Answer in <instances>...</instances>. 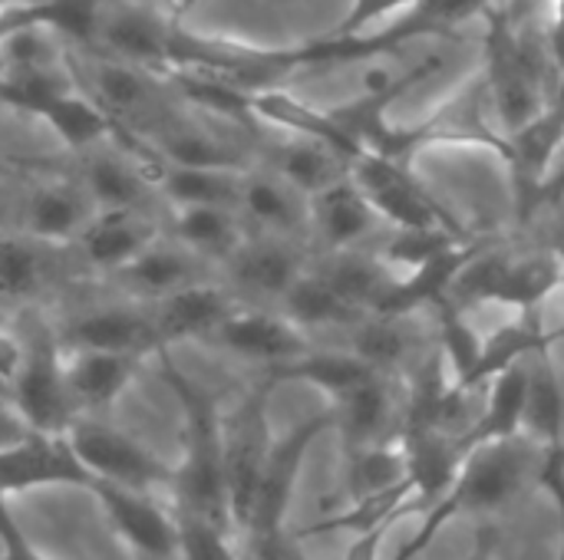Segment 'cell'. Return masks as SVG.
<instances>
[{
	"label": "cell",
	"instance_id": "obj_1",
	"mask_svg": "<svg viewBox=\"0 0 564 560\" xmlns=\"http://www.w3.org/2000/svg\"><path fill=\"white\" fill-rule=\"evenodd\" d=\"M155 360L165 386L172 389L185 416V452L182 462L175 465L172 502L175 508L235 528L228 508V485H225V416L218 413L215 396L205 393L175 366L169 350H159Z\"/></svg>",
	"mask_w": 564,
	"mask_h": 560
},
{
	"label": "cell",
	"instance_id": "obj_2",
	"mask_svg": "<svg viewBox=\"0 0 564 560\" xmlns=\"http://www.w3.org/2000/svg\"><path fill=\"white\" fill-rule=\"evenodd\" d=\"M482 53V79L489 89L492 116L502 132H516L532 122L555 92L558 69L549 53V43L522 33L512 17L496 3L486 13Z\"/></svg>",
	"mask_w": 564,
	"mask_h": 560
},
{
	"label": "cell",
	"instance_id": "obj_3",
	"mask_svg": "<svg viewBox=\"0 0 564 560\" xmlns=\"http://www.w3.org/2000/svg\"><path fill=\"white\" fill-rule=\"evenodd\" d=\"M430 145H476V149H489L492 155H499L506 162L509 139L492 116V102H489L482 73L476 79H469L456 96H449L423 122L400 129V125L380 119L364 139L367 152H377V155H387V158H397L406 165Z\"/></svg>",
	"mask_w": 564,
	"mask_h": 560
},
{
	"label": "cell",
	"instance_id": "obj_4",
	"mask_svg": "<svg viewBox=\"0 0 564 560\" xmlns=\"http://www.w3.org/2000/svg\"><path fill=\"white\" fill-rule=\"evenodd\" d=\"M564 284L562 248L516 254L509 248L482 244L456 277L449 304L473 310L479 304H502L516 314H539L542 304Z\"/></svg>",
	"mask_w": 564,
	"mask_h": 560
},
{
	"label": "cell",
	"instance_id": "obj_5",
	"mask_svg": "<svg viewBox=\"0 0 564 560\" xmlns=\"http://www.w3.org/2000/svg\"><path fill=\"white\" fill-rule=\"evenodd\" d=\"M549 449L519 432L466 449L456 485L449 495L459 502V515H492L512 505L529 485L539 482Z\"/></svg>",
	"mask_w": 564,
	"mask_h": 560
},
{
	"label": "cell",
	"instance_id": "obj_6",
	"mask_svg": "<svg viewBox=\"0 0 564 560\" xmlns=\"http://www.w3.org/2000/svg\"><path fill=\"white\" fill-rule=\"evenodd\" d=\"M496 7V0H416L400 20L380 23V30H364L354 36H337L327 33L314 46V59H324L317 66L334 69V66H347V63H360V59H373V56H387L397 53L400 46H410L413 40L423 36H440L449 33L476 17H486Z\"/></svg>",
	"mask_w": 564,
	"mask_h": 560
},
{
	"label": "cell",
	"instance_id": "obj_7",
	"mask_svg": "<svg viewBox=\"0 0 564 560\" xmlns=\"http://www.w3.org/2000/svg\"><path fill=\"white\" fill-rule=\"evenodd\" d=\"M10 406L33 432L66 436L79 416L66 386V350L53 327L36 323L23 337V360L10 380Z\"/></svg>",
	"mask_w": 564,
	"mask_h": 560
},
{
	"label": "cell",
	"instance_id": "obj_8",
	"mask_svg": "<svg viewBox=\"0 0 564 560\" xmlns=\"http://www.w3.org/2000/svg\"><path fill=\"white\" fill-rule=\"evenodd\" d=\"M66 442L86 465L93 482H112L132 492L169 495L175 482V465H165L129 432L102 422L99 416H76L66 429Z\"/></svg>",
	"mask_w": 564,
	"mask_h": 560
},
{
	"label": "cell",
	"instance_id": "obj_9",
	"mask_svg": "<svg viewBox=\"0 0 564 560\" xmlns=\"http://www.w3.org/2000/svg\"><path fill=\"white\" fill-rule=\"evenodd\" d=\"M274 383L264 376L225 419V485H228V508L235 531L245 541L258 488L264 479V465L274 446L271 426H268V396Z\"/></svg>",
	"mask_w": 564,
	"mask_h": 560
},
{
	"label": "cell",
	"instance_id": "obj_10",
	"mask_svg": "<svg viewBox=\"0 0 564 560\" xmlns=\"http://www.w3.org/2000/svg\"><path fill=\"white\" fill-rule=\"evenodd\" d=\"M350 175L367 195V201L377 208L383 224L393 228H443L453 234H469L459 215H453L416 175L406 162L360 152L350 162Z\"/></svg>",
	"mask_w": 564,
	"mask_h": 560
},
{
	"label": "cell",
	"instance_id": "obj_11",
	"mask_svg": "<svg viewBox=\"0 0 564 560\" xmlns=\"http://www.w3.org/2000/svg\"><path fill=\"white\" fill-rule=\"evenodd\" d=\"M327 429H334V413L330 409L304 419L301 426H294L284 439H278L271 446L264 479H261V488H258V502H254V512H251V521H248V531H245V551L284 538V518H288V508H291L304 459H307L311 446Z\"/></svg>",
	"mask_w": 564,
	"mask_h": 560
},
{
	"label": "cell",
	"instance_id": "obj_12",
	"mask_svg": "<svg viewBox=\"0 0 564 560\" xmlns=\"http://www.w3.org/2000/svg\"><path fill=\"white\" fill-rule=\"evenodd\" d=\"M69 66L76 83H86V92L93 99H99L122 125L139 132V122H152L159 116V109L165 106V76L129 63L122 56L102 53V50H89L86 56H73L69 53Z\"/></svg>",
	"mask_w": 564,
	"mask_h": 560
},
{
	"label": "cell",
	"instance_id": "obj_13",
	"mask_svg": "<svg viewBox=\"0 0 564 560\" xmlns=\"http://www.w3.org/2000/svg\"><path fill=\"white\" fill-rule=\"evenodd\" d=\"M112 531L122 538V545L142 560H178V515L172 498L149 492H132L112 482H93L89 488Z\"/></svg>",
	"mask_w": 564,
	"mask_h": 560
},
{
	"label": "cell",
	"instance_id": "obj_14",
	"mask_svg": "<svg viewBox=\"0 0 564 560\" xmlns=\"http://www.w3.org/2000/svg\"><path fill=\"white\" fill-rule=\"evenodd\" d=\"M307 241L274 238V234H248L245 244L221 264L225 284L245 304L278 307L288 287L307 267Z\"/></svg>",
	"mask_w": 564,
	"mask_h": 560
},
{
	"label": "cell",
	"instance_id": "obj_15",
	"mask_svg": "<svg viewBox=\"0 0 564 560\" xmlns=\"http://www.w3.org/2000/svg\"><path fill=\"white\" fill-rule=\"evenodd\" d=\"M218 350L261 363L264 370L281 366L301 353L311 350L307 330H301L294 320H288L278 307H264V304H238L228 320L212 333V340Z\"/></svg>",
	"mask_w": 564,
	"mask_h": 560
},
{
	"label": "cell",
	"instance_id": "obj_16",
	"mask_svg": "<svg viewBox=\"0 0 564 560\" xmlns=\"http://www.w3.org/2000/svg\"><path fill=\"white\" fill-rule=\"evenodd\" d=\"M63 350H109V353H139L155 356L162 350L152 307L149 304H106L89 307L56 327Z\"/></svg>",
	"mask_w": 564,
	"mask_h": 560
},
{
	"label": "cell",
	"instance_id": "obj_17",
	"mask_svg": "<svg viewBox=\"0 0 564 560\" xmlns=\"http://www.w3.org/2000/svg\"><path fill=\"white\" fill-rule=\"evenodd\" d=\"M334 429L344 439V452L393 439L403 413V376L370 373L340 396L330 399Z\"/></svg>",
	"mask_w": 564,
	"mask_h": 560
},
{
	"label": "cell",
	"instance_id": "obj_18",
	"mask_svg": "<svg viewBox=\"0 0 564 560\" xmlns=\"http://www.w3.org/2000/svg\"><path fill=\"white\" fill-rule=\"evenodd\" d=\"M53 485H76L86 492L93 488V475L76 459L66 436L30 432L26 439L0 449V498Z\"/></svg>",
	"mask_w": 564,
	"mask_h": 560
},
{
	"label": "cell",
	"instance_id": "obj_19",
	"mask_svg": "<svg viewBox=\"0 0 564 560\" xmlns=\"http://www.w3.org/2000/svg\"><path fill=\"white\" fill-rule=\"evenodd\" d=\"M238 211L254 234L311 241V198L284 182L274 168L251 165L241 175Z\"/></svg>",
	"mask_w": 564,
	"mask_h": 560
},
{
	"label": "cell",
	"instance_id": "obj_20",
	"mask_svg": "<svg viewBox=\"0 0 564 560\" xmlns=\"http://www.w3.org/2000/svg\"><path fill=\"white\" fill-rule=\"evenodd\" d=\"M208 261H202L195 251H188L172 234H159L145 251H139L126 267H119L109 281L129 294L139 304H155L188 284H198L208 277Z\"/></svg>",
	"mask_w": 564,
	"mask_h": 560
},
{
	"label": "cell",
	"instance_id": "obj_21",
	"mask_svg": "<svg viewBox=\"0 0 564 560\" xmlns=\"http://www.w3.org/2000/svg\"><path fill=\"white\" fill-rule=\"evenodd\" d=\"M165 228L149 215V208L129 211H96V218L73 241L76 264L112 277L139 251H145Z\"/></svg>",
	"mask_w": 564,
	"mask_h": 560
},
{
	"label": "cell",
	"instance_id": "obj_22",
	"mask_svg": "<svg viewBox=\"0 0 564 560\" xmlns=\"http://www.w3.org/2000/svg\"><path fill=\"white\" fill-rule=\"evenodd\" d=\"M241 304V297L228 287V284H215V281H198L188 284L155 304L152 307V320H155V333L162 350H169L172 343L182 340H212V333L228 320V314Z\"/></svg>",
	"mask_w": 564,
	"mask_h": 560
},
{
	"label": "cell",
	"instance_id": "obj_23",
	"mask_svg": "<svg viewBox=\"0 0 564 560\" xmlns=\"http://www.w3.org/2000/svg\"><path fill=\"white\" fill-rule=\"evenodd\" d=\"M380 224L383 218L367 201L354 175L311 198V241H317L321 251L367 248Z\"/></svg>",
	"mask_w": 564,
	"mask_h": 560
},
{
	"label": "cell",
	"instance_id": "obj_24",
	"mask_svg": "<svg viewBox=\"0 0 564 560\" xmlns=\"http://www.w3.org/2000/svg\"><path fill=\"white\" fill-rule=\"evenodd\" d=\"M175 20L162 17L152 7L142 3H109L102 10L99 20V33H96V50L122 56L129 63L149 66L155 73L165 69V43H169V30Z\"/></svg>",
	"mask_w": 564,
	"mask_h": 560
},
{
	"label": "cell",
	"instance_id": "obj_25",
	"mask_svg": "<svg viewBox=\"0 0 564 560\" xmlns=\"http://www.w3.org/2000/svg\"><path fill=\"white\" fill-rule=\"evenodd\" d=\"M69 244H50L26 231H0V300L30 304L43 297L66 271L63 254Z\"/></svg>",
	"mask_w": 564,
	"mask_h": 560
},
{
	"label": "cell",
	"instance_id": "obj_26",
	"mask_svg": "<svg viewBox=\"0 0 564 560\" xmlns=\"http://www.w3.org/2000/svg\"><path fill=\"white\" fill-rule=\"evenodd\" d=\"M149 356L109 350H66V386L79 416H102L135 380Z\"/></svg>",
	"mask_w": 564,
	"mask_h": 560
},
{
	"label": "cell",
	"instance_id": "obj_27",
	"mask_svg": "<svg viewBox=\"0 0 564 560\" xmlns=\"http://www.w3.org/2000/svg\"><path fill=\"white\" fill-rule=\"evenodd\" d=\"M93 218L96 205L76 175L46 178L23 201V231L50 244H73Z\"/></svg>",
	"mask_w": 564,
	"mask_h": 560
},
{
	"label": "cell",
	"instance_id": "obj_28",
	"mask_svg": "<svg viewBox=\"0 0 564 560\" xmlns=\"http://www.w3.org/2000/svg\"><path fill=\"white\" fill-rule=\"evenodd\" d=\"M261 162L268 168H274L284 182H291L297 191H304L307 198L350 178V158L344 152H337L334 145H327L314 135H297V132L274 139L264 149Z\"/></svg>",
	"mask_w": 564,
	"mask_h": 560
},
{
	"label": "cell",
	"instance_id": "obj_29",
	"mask_svg": "<svg viewBox=\"0 0 564 560\" xmlns=\"http://www.w3.org/2000/svg\"><path fill=\"white\" fill-rule=\"evenodd\" d=\"M413 317L416 314H367L350 330H344L347 350L377 373L403 376L413 370L410 363L423 347V333Z\"/></svg>",
	"mask_w": 564,
	"mask_h": 560
},
{
	"label": "cell",
	"instance_id": "obj_30",
	"mask_svg": "<svg viewBox=\"0 0 564 560\" xmlns=\"http://www.w3.org/2000/svg\"><path fill=\"white\" fill-rule=\"evenodd\" d=\"M165 234L182 241L212 267H221L251 234L238 208L225 205H195V208H172Z\"/></svg>",
	"mask_w": 564,
	"mask_h": 560
},
{
	"label": "cell",
	"instance_id": "obj_31",
	"mask_svg": "<svg viewBox=\"0 0 564 560\" xmlns=\"http://www.w3.org/2000/svg\"><path fill=\"white\" fill-rule=\"evenodd\" d=\"M36 119H43L56 132V139L76 155L102 142H112L126 129L99 99H93L86 89H76V86L43 102Z\"/></svg>",
	"mask_w": 564,
	"mask_h": 560
},
{
	"label": "cell",
	"instance_id": "obj_32",
	"mask_svg": "<svg viewBox=\"0 0 564 560\" xmlns=\"http://www.w3.org/2000/svg\"><path fill=\"white\" fill-rule=\"evenodd\" d=\"M330 284L360 310V314H377L397 284V271L380 257V251L370 248H347V251H321L314 261Z\"/></svg>",
	"mask_w": 564,
	"mask_h": 560
},
{
	"label": "cell",
	"instance_id": "obj_33",
	"mask_svg": "<svg viewBox=\"0 0 564 560\" xmlns=\"http://www.w3.org/2000/svg\"><path fill=\"white\" fill-rule=\"evenodd\" d=\"M278 310L288 320H294L301 330H307V333L311 330H350L357 320L367 317L330 284V277L314 261L288 287V294L278 304Z\"/></svg>",
	"mask_w": 564,
	"mask_h": 560
},
{
	"label": "cell",
	"instance_id": "obj_34",
	"mask_svg": "<svg viewBox=\"0 0 564 560\" xmlns=\"http://www.w3.org/2000/svg\"><path fill=\"white\" fill-rule=\"evenodd\" d=\"M529 360L512 363L482 389V409H479L476 422L466 429V436L459 439L463 452L479 446V442L509 439V436L522 432L525 403H529Z\"/></svg>",
	"mask_w": 564,
	"mask_h": 560
},
{
	"label": "cell",
	"instance_id": "obj_35",
	"mask_svg": "<svg viewBox=\"0 0 564 560\" xmlns=\"http://www.w3.org/2000/svg\"><path fill=\"white\" fill-rule=\"evenodd\" d=\"M406 485H413V479H410V462H406V449H403L400 436L347 452L344 505L383 498V495H393Z\"/></svg>",
	"mask_w": 564,
	"mask_h": 560
},
{
	"label": "cell",
	"instance_id": "obj_36",
	"mask_svg": "<svg viewBox=\"0 0 564 560\" xmlns=\"http://www.w3.org/2000/svg\"><path fill=\"white\" fill-rule=\"evenodd\" d=\"M238 168H205V165H175L165 162L155 172V195L169 208H195V205H225L238 208L241 195Z\"/></svg>",
	"mask_w": 564,
	"mask_h": 560
},
{
	"label": "cell",
	"instance_id": "obj_37",
	"mask_svg": "<svg viewBox=\"0 0 564 560\" xmlns=\"http://www.w3.org/2000/svg\"><path fill=\"white\" fill-rule=\"evenodd\" d=\"M152 149L175 165H205V168H251L248 155L235 145L225 142L221 135H212L198 125H182V122H162L145 135Z\"/></svg>",
	"mask_w": 564,
	"mask_h": 560
},
{
	"label": "cell",
	"instance_id": "obj_38",
	"mask_svg": "<svg viewBox=\"0 0 564 560\" xmlns=\"http://www.w3.org/2000/svg\"><path fill=\"white\" fill-rule=\"evenodd\" d=\"M377 370H370L364 360H357L347 347L344 350H317L311 347L307 353L264 370V376L278 386V383H311L321 393H327L330 399L340 396L344 389H350L354 383H360L364 376H370Z\"/></svg>",
	"mask_w": 564,
	"mask_h": 560
},
{
	"label": "cell",
	"instance_id": "obj_39",
	"mask_svg": "<svg viewBox=\"0 0 564 560\" xmlns=\"http://www.w3.org/2000/svg\"><path fill=\"white\" fill-rule=\"evenodd\" d=\"M522 432L545 449H564V386L552 366V350L529 360V403Z\"/></svg>",
	"mask_w": 564,
	"mask_h": 560
},
{
	"label": "cell",
	"instance_id": "obj_40",
	"mask_svg": "<svg viewBox=\"0 0 564 560\" xmlns=\"http://www.w3.org/2000/svg\"><path fill=\"white\" fill-rule=\"evenodd\" d=\"M175 505V502H172ZM178 515V560H248L235 528L175 508Z\"/></svg>",
	"mask_w": 564,
	"mask_h": 560
},
{
	"label": "cell",
	"instance_id": "obj_41",
	"mask_svg": "<svg viewBox=\"0 0 564 560\" xmlns=\"http://www.w3.org/2000/svg\"><path fill=\"white\" fill-rule=\"evenodd\" d=\"M416 0H354L347 17L334 26L337 36H354L364 30H377V23H383L387 17H393L397 10H410Z\"/></svg>",
	"mask_w": 564,
	"mask_h": 560
},
{
	"label": "cell",
	"instance_id": "obj_42",
	"mask_svg": "<svg viewBox=\"0 0 564 560\" xmlns=\"http://www.w3.org/2000/svg\"><path fill=\"white\" fill-rule=\"evenodd\" d=\"M558 502V518H562V548H558V560H564V455H549L542 465V479H539Z\"/></svg>",
	"mask_w": 564,
	"mask_h": 560
},
{
	"label": "cell",
	"instance_id": "obj_43",
	"mask_svg": "<svg viewBox=\"0 0 564 560\" xmlns=\"http://www.w3.org/2000/svg\"><path fill=\"white\" fill-rule=\"evenodd\" d=\"M33 429L23 422V416L10 406V403H3L0 399V449H7V446H13V442H20V439H26Z\"/></svg>",
	"mask_w": 564,
	"mask_h": 560
},
{
	"label": "cell",
	"instance_id": "obj_44",
	"mask_svg": "<svg viewBox=\"0 0 564 560\" xmlns=\"http://www.w3.org/2000/svg\"><path fill=\"white\" fill-rule=\"evenodd\" d=\"M545 43H549V53H552L555 69H558V76H562L564 73V0H555V3H552V20H549Z\"/></svg>",
	"mask_w": 564,
	"mask_h": 560
},
{
	"label": "cell",
	"instance_id": "obj_45",
	"mask_svg": "<svg viewBox=\"0 0 564 560\" xmlns=\"http://www.w3.org/2000/svg\"><path fill=\"white\" fill-rule=\"evenodd\" d=\"M496 548H499V528L496 525H479L476 548L466 560H496Z\"/></svg>",
	"mask_w": 564,
	"mask_h": 560
},
{
	"label": "cell",
	"instance_id": "obj_46",
	"mask_svg": "<svg viewBox=\"0 0 564 560\" xmlns=\"http://www.w3.org/2000/svg\"><path fill=\"white\" fill-rule=\"evenodd\" d=\"M564 201V152L562 158L555 162L552 175L545 178L542 185V208H552V205H562Z\"/></svg>",
	"mask_w": 564,
	"mask_h": 560
},
{
	"label": "cell",
	"instance_id": "obj_47",
	"mask_svg": "<svg viewBox=\"0 0 564 560\" xmlns=\"http://www.w3.org/2000/svg\"><path fill=\"white\" fill-rule=\"evenodd\" d=\"M0 399H3V403H10V383H7L3 376H0Z\"/></svg>",
	"mask_w": 564,
	"mask_h": 560
},
{
	"label": "cell",
	"instance_id": "obj_48",
	"mask_svg": "<svg viewBox=\"0 0 564 560\" xmlns=\"http://www.w3.org/2000/svg\"><path fill=\"white\" fill-rule=\"evenodd\" d=\"M562 248V261H564V244H558ZM562 290H564V284H562ZM562 340H564V330H562Z\"/></svg>",
	"mask_w": 564,
	"mask_h": 560
},
{
	"label": "cell",
	"instance_id": "obj_49",
	"mask_svg": "<svg viewBox=\"0 0 564 560\" xmlns=\"http://www.w3.org/2000/svg\"><path fill=\"white\" fill-rule=\"evenodd\" d=\"M0 172H10V168H7V165H0Z\"/></svg>",
	"mask_w": 564,
	"mask_h": 560
},
{
	"label": "cell",
	"instance_id": "obj_50",
	"mask_svg": "<svg viewBox=\"0 0 564 560\" xmlns=\"http://www.w3.org/2000/svg\"><path fill=\"white\" fill-rule=\"evenodd\" d=\"M552 3H555V0H552Z\"/></svg>",
	"mask_w": 564,
	"mask_h": 560
}]
</instances>
